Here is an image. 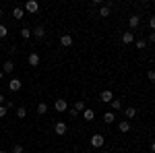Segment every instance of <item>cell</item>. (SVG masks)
<instances>
[{"instance_id":"cell-19","label":"cell","mask_w":155,"mask_h":153,"mask_svg":"<svg viewBox=\"0 0 155 153\" xmlns=\"http://www.w3.org/2000/svg\"><path fill=\"white\" fill-rule=\"evenodd\" d=\"M74 110H77V112H79V114H81V112H85V110H87V108H85V101H83V99H77V101H74Z\"/></svg>"},{"instance_id":"cell-23","label":"cell","mask_w":155,"mask_h":153,"mask_svg":"<svg viewBox=\"0 0 155 153\" xmlns=\"http://www.w3.org/2000/svg\"><path fill=\"white\" fill-rule=\"evenodd\" d=\"M134 46H137V50H145V48H147V42H145V39H137Z\"/></svg>"},{"instance_id":"cell-11","label":"cell","mask_w":155,"mask_h":153,"mask_svg":"<svg viewBox=\"0 0 155 153\" xmlns=\"http://www.w3.org/2000/svg\"><path fill=\"white\" fill-rule=\"evenodd\" d=\"M128 25H130V31H132V29H137V27L141 25V17H139V15H132L130 19H128Z\"/></svg>"},{"instance_id":"cell-14","label":"cell","mask_w":155,"mask_h":153,"mask_svg":"<svg viewBox=\"0 0 155 153\" xmlns=\"http://www.w3.org/2000/svg\"><path fill=\"white\" fill-rule=\"evenodd\" d=\"M27 60H29V64H31V66H37V64H39V60H41V58H39V54H35V52H31V54H29V58H27Z\"/></svg>"},{"instance_id":"cell-35","label":"cell","mask_w":155,"mask_h":153,"mask_svg":"<svg viewBox=\"0 0 155 153\" xmlns=\"http://www.w3.org/2000/svg\"><path fill=\"white\" fill-rule=\"evenodd\" d=\"M2 77H4V72H2V68H0V79H2Z\"/></svg>"},{"instance_id":"cell-30","label":"cell","mask_w":155,"mask_h":153,"mask_svg":"<svg viewBox=\"0 0 155 153\" xmlns=\"http://www.w3.org/2000/svg\"><path fill=\"white\" fill-rule=\"evenodd\" d=\"M149 27L155 31V17H149Z\"/></svg>"},{"instance_id":"cell-25","label":"cell","mask_w":155,"mask_h":153,"mask_svg":"<svg viewBox=\"0 0 155 153\" xmlns=\"http://www.w3.org/2000/svg\"><path fill=\"white\" fill-rule=\"evenodd\" d=\"M6 35H8V29H6V25L0 23V39H4Z\"/></svg>"},{"instance_id":"cell-9","label":"cell","mask_w":155,"mask_h":153,"mask_svg":"<svg viewBox=\"0 0 155 153\" xmlns=\"http://www.w3.org/2000/svg\"><path fill=\"white\" fill-rule=\"evenodd\" d=\"M132 42H134V33H132V31H124V33H122V44L128 46V44H132Z\"/></svg>"},{"instance_id":"cell-2","label":"cell","mask_w":155,"mask_h":153,"mask_svg":"<svg viewBox=\"0 0 155 153\" xmlns=\"http://www.w3.org/2000/svg\"><path fill=\"white\" fill-rule=\"evenodd\" d=\"M25 11L31 12V15H35V12L39 11V4H37L35 0H29V2H25Z\"/></svg>"},{"instance_id":"cell-31","label":"cell","mask_w":155,"mask_h":153,"mask_svg":"<svg viewBox=\"0 0 155 153\" xmlns=\"http://www.w3.org/2000/svg\"><path fill=\"white\" fill-rule=\"evenodd\" d=\"M6 112H8L6 108H4V106H0V118H4V116H6Z\"/></svg>"},{"instance_id":"cell-17","label":"cell","mask_w":155,"mask_h":153,"mask_svg":"<svg viewBox=\"0 0 155 153\" xmlns=\"http://www.w3.org/2000/svg\"><path fill=\"white\" fill-rule=\"evenodd\" d=\"M110 11H112V8H110L107 4H104V6H99V17H101V19H106V17H110Z\"/></svg>"},{"instance_id":"cell-16","label":"cell","mask_w":155,"mask_h":153,"mask_svg":"<svg viewBox=\"0 0 155 153\" xmlns=\"http://www.w3.org/2000/svg\"><path fill=\"white\" fill-rule=\"evenodd\" d=\"M118 130L120 132H128V130H130V122H128V120H122L118 124Z\"/></svg>"},{"instance_id":"cell-4","label":"cell","mask_w":155,"mask_h":153,"mask_svg":"<svg viewBox=\"0 0 155 153\" xmlns=\"http://www.w3.org/2000/svg\"><path fill=\"white\" fill-rule=\"evenodd\" d=\"M66 130H68L66 122H56V124H54V132L60 135V137H62V135H66Z\"/></svg>"},{"instance_id":"cell-26","label":"cell","mask_w":155,"mask_h":153,"mask_svg":"<svg viewBox=\"0 0 155 153\" xmlns=\"http://www.w3.org/2000/svg\"><path fill=\"white\" fill-rule=\"evenodd\" d=\"M23 151H25L23 145H15V147H12V153H23Z\"/></svg>"},{"instance_id":"cell-15","label":"cell","mask_w":155,"mask_h":153,"mask_svg":"<svg viewBox=\"0 0 155 153\" xmlns=\"http://www.w3.org/2000/svg\"><path fill=\"white\" fill-rule=\"evenodd\" d=\"M114 120H116V112H106V114H104V122H106V124H112Z\"/></svg>"},{"instance_id":"cell-6","label":"cell","mask_w":155,"mask_h":153,"mask_svg":"<svg viewBox=\"0 0 155 153\" xmlns=\"http://www.w3.org/2000/svg\"><path fill=\"white\" fill-rule=\"evenodd\" d=\"M99 99H101V101H106V104H112V99H114V93H112L110 89H106V91H101V93H99Z\"/></svg>"},{"instance_id":"cell-29","label":"cell","mask_w":155,"mask_h":153,"mask_svg":"<svg viewBox=\"0 0 155 153\" xmlns=\"http://www.w3.org/2000/svg\"><path fill=\"white\" fill-rule=\"evenodd\" d=\"M4 108H6V110H11V108H15V104H12L11 99H6V101H4Z\"/></svg>"},{"instance_id":"cell-27","label":"cell","mask_w":155,"mask_h":153,"mask_svg":"<svg viewBox=\"0 0 155 153\" xmlns=\"http://www.w3.org/2000/svg\"><path fill=\"white\" fill-rule=\"evenodd\" d=\"M147 79L155 83V71H149V72H147Z\"/></svg>"},{"instance_id":"cell-38","label":"cell","mask_w":155,"mask_h":153,"mask_svg":"<svg viewBox=\"0 0 155 153\" xmlns=\"http://www.w3.org/2000/svg\"><path fill=\"white\" fill-rule=\"evenodd\" d=\"M153 54H155V50H153Z\"/></svg>"},{"instance_id":"cell-36","label":"cell","mask_w":155,"mask_h":153,"mask_svg":"<svg viewBox=\"0 0 155 153\" xmlns=\"http://www.w3.org/2000/svg\"><path fill=\"white\" fill-rule=\"evenodd\" d=\"M0 153H8V151H6V149H0Z\"/></svg>"},{"instance_id":"cell-8","label":"cell","mask_w":155,"mask_h":153,"mask_svg":"<svg viewBox=\"0 0 155 153\" xmlns=\"http://www.w3.org/2000/svg\"><path fill=\"white\" fill-rule=\"evenodd\" d=\"M12 71H15V62H12V60H6V62L2 64V72H4V75H11Z\"/></svg>"},{"instance_id":"cell-7","label":"cell","mask_w":155,"mask_h":153,"mask_svg":"<svg viewBox=\"0 0 155 153\" xmlns=\"http://www.w3.org/2000/svg\"><path fill=\"white\" fill-rule=\"evenodd\" d=\"M60 46H64V48H71L72 46V35H71V33H64V35L60 37Z\"/></svg>"},{"instance_id":"cell-34","label":"cell","mask_w":155,"mask_h":153,"mask_svg":"<svg viewBox=\"0 0 155 153\" xmlns=\"http://www.w3.org/2000/svg\"><path fill=\"white\" fill-rule=\"evenodd\" d=\"M4 101H6V97H4V95L0 93V106H4Z\"/></svg>"},{"instance_id":"cell-5","label":"cell","mask_w":155,"mask_h":153,"mask_svg":"<svg viewBox=\"0 0 155 153\" xmlns=\"http://www.w3.org/2000/svg\"><path fill=\"white\" fill-rule=\"evenodd\" d=\"M54 108H56V112H66L68 110V104H66V99H56L54 101Z\"/></svg>"},{"instance_id":"cell-13","label":"cell","mask_w":155,"mask_h":153,"mask_svg":"<svg viewBox=\"0 0 155 153\" xmlns=\"http://www.w3.org/2000/svg\"><path fill=\"white\" fill-rule=\"evenodd\" d=\"M124 116H126V120H132V118L137 116V110L132 106H128V108H124Z\"/></svg>"},{"instance_id":"cell-22","label":"cell","mask_w":155,"mask_h":153,"mask_svg":"<svg viewBox=\"0 0 155 153\" xmlns=\"http://www.w3.org/2000/svg\"><path fill=\"white\" fill-rule=\"evenodd\" d=\"M46 112H48V104H44V101L37 104V114H46Z\"/></svg>"},{"instance_id":"cell-28","label":"cell","mask_w":155,"mask_h":153,"mask_svg":"<svg viewBox=\"0 0 155 153\" xmlns=\"http://www.w3.org/2000/svg\"><path fill=\"white\" fill-rule=\"evenodd\" d=\"M68 116L77 118V116H79V112H77V110H74V108H71V110H68Z\"/></svg>"},{"instance_id":"cell-21","label":"cell","mask_w":155,"mask_h":153,"mask_svg":"<svg viewBox=\"0 0 155 153\" xmlns=\"http://www.w3.org/2000/svg\"><path fill=\"white\" fill-rule=\"evenodd\" d=\"M19 33H21V37H23V39H29V37L33 35V33H31V29H29V27H23V29H21V31H19Z\"/></svg>"},{"instance_id":"cell-20","label":"cell","mask_w":155,"mask_h":153,"mask_svg":"<svg viewBox=\"0 0 155 153\" xmlns=\"http://www.w3.org/2000/svg\"><path fill=\"white\" fill-rule=\"evenodd\" d=\"M112 112H118V110H122V99H112Z\"/></svg>"},{"instance_id":"cell-1","label":"cell","mask_w":155,"mask_h":153,"mask_svg":"<svg viewBox=\"0 0 155 153\" xmlns=\"http://www.w3.org/2000/svg\"><path fill=\"white\" fill-rule=\"evenodd\" d=\"M104 143H106V139H104V135H99V132H95V135L91 137V147H95V149H101Z\"/></svg>"},{"instance_id":"cell-32","label":"cell","mask_w":155,"mask_h":153,"mask_svg":"<svg viewBox=\"0 0 155 153\" xmlns=\"http://www.w3.org/2000/svg\"><path fill=\"white\" fill-rule=\"evenodd\" d=\"M149 153H155V141L149 143Z\"/></svg>"},{"instance_id":"cell-3","label":"cell","mask_w":155,"mask_h":153,"mask_svg":"<svg viewBox=\"0 0 155 153\" xmlns=\"http://www.w3.org/2000/svg\"><path fill=\"white\" fill-rule=\"evenodd\" d=\"M31 33H33V37H35V39H44V37H46V27H44V25H37Z\"/></svg>"},{"instance_id":"cell-33","label":"cell","mask_w":155,"mask_h":153,"mask_svg":"<svg viewBox=\"0 0 155 153\" xmlns=\"http://www.w3.org/2000/svg\"><path fill=\"white\" fill-rule=\"evenodd\" d=\"M149 42H151V44H155V31H153V33H149Z\"/></svg>"},{"instance_id":"cell-18","label":"cell","mask_w":155,"mask_h":153,"mask_svg":"<svg viewBox=\"0 0 155 153\" xmlns=\"http://www.w3.org/2000/svg\"><path fill=\"white\" fill-rule=\"evenodd\" d=\"M83 118H85V120H87V122H91V120H93V118H95V112H93V110H89V108H87V110H85V112H83Z\"/></svg>"},{"instance_id":"cell-24","label":"cell","mask_w":155,"mask_h":153,"mask_svg":"<svg viewBox=\"0 0 155 153\" xmlns=\"http://www.w3.org/2000/svg\"><path fill=\"white\" fill-rule=\"evenodd\" d=\"M25 116H27V110L23 106H19L17 108V118H25Z\"/></svg>"},{"instance_id":"cell-10","label":"cell","mask_w":155,"mask_h":153,"mask_svg":"<svg viewBox=\"0 0 155 153\" xmlns=\"http://www.w3.org/2000/svg\"><path fill=\"white\" fill-rule=\"evenodd\" d=\"M21 85H23V83L19 81V79H11V81H8V89H11V91H15V93H17V91H19V89H21Z\"/></svg>"},{"instance_id":"cell-37","label":"cell","mask_w":155,"mask_h":153,"mask_svg":"<svg viewBox=\"0 0 155 153\" xmlns=\"http://www.w3.org/2000/svg\"><path fill=\"white\" fill-rule=\"evenodd\" d=\"M2 15H4V11H2V8H0V17H2Z\"/></svg>"},{"instance_id":"cell-12","label":"cell","mask_w":155,"mask_h":153,"mask_svg":"<svg viewBox=\"0 0 155 153\" xmlns=\"http://www.w3.org/2000/svg\"><path fill=\"white\" fill-rule=\"evenodd\" d=\"M12 19H15V21H21V19H23V8H21V6H15V8H12Z\"/></svg>"}]
</instances>
